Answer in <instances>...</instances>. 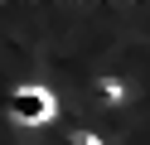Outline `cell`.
<instances>
[{
	"instance_id": "cell-1",
	"label": "cell",
	"mask_w": 150,
	"mask_h": 145,
	"mask_svg": "<svg viewBox=\"0 0 150 145\" xmlns=\"http://www.w3.org/2000/svg\"><path fill=\"white\" fill-rule=\"evenodd\" d=\"M15 111L44 116V111H49V97H44V92H20V97H15Z\"/></svg>"
}]
</instances>
